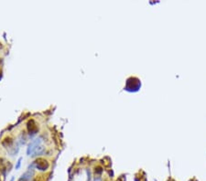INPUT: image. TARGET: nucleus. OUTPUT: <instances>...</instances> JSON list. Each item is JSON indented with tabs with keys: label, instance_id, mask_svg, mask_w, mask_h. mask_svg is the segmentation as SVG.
<instances>
[{
	"label": "nucleus",
	"instance_id": "1",
	"mask_svg": "<svg viewBox=\"0 0 206 181\" xmlns=\"http://www.w3.org/2000/svg\"><path fill=\"white\" fill-rule=\"evenodd\" d=\"M41 142H42V140H41V138H40V137L36 138L35 140H33V141L30 143V144L29 145V147H27V155H30H30L34 154V153H35V151L40 146Z\"/></svg>",
	"mask_w": 206,
	"mask_h": 181
},
{
	"label": "nucleus",
	"instance_id": "2",
	"mask_svg": "<svg viewBox=\"0 0 206 181\" xmlns=\"http://www.w3.org/2000/svg\"><path fill=\"white\" fill-rule=\"evenodd\" d=\"M21 160H22V158H20V159H18V161H17V166H16V169H18V168H20V164H21Z\"/></svg>",
	"mask_w": 206,
	"mask_h": 181
},
{
	"label": "nucleus",
	"instance_id": "3",
	"mask_svg": "<svg viewBox=\"0 0 206 181\" xmlns=\"http://www.w3.org/2000/svg\"><path fill=\"white\" fill-rule=\"evenodd\" d=\"M95 181H101V180H100V179H99V178H96V179H95Z\"/></svg>",
	"mask_w": 206,
	"mask_h": 181
},
{
	"label": "nucleus",
	"instance_id": "4",
	"mask_svg": "<svg viewBox=\"0 0 206 181\" xmlns=\"http://www.w3.org/2000/svg\"><path fill=\"white\" fill-rule=\"evenodd\" d=\"M13 180H14V178H12V179H11V180H10V181H13Z\"/></svg>",
	"mask_w": 206,
	"mask_h": 181
}]
</instances>
